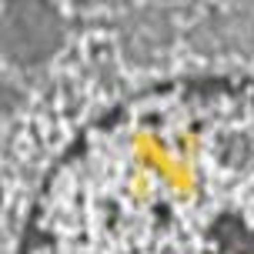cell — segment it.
I'll list each match as a JSON object with an SVG mask.
<instances>
[{"mask_svg": "<svg viewBox=\"0 0 254 254\" xmlns=\"http://www.w3.org/2000/svg\"><path fill=\"white\" fill-rule=\"evenodd\" d=\"M20 254H254V80L121 101L57 157Z\"/></svg>", "mask_w": 254, "mask_h": 254, "instance_id": "obj_1", "label": "cell"}]
</instances>
